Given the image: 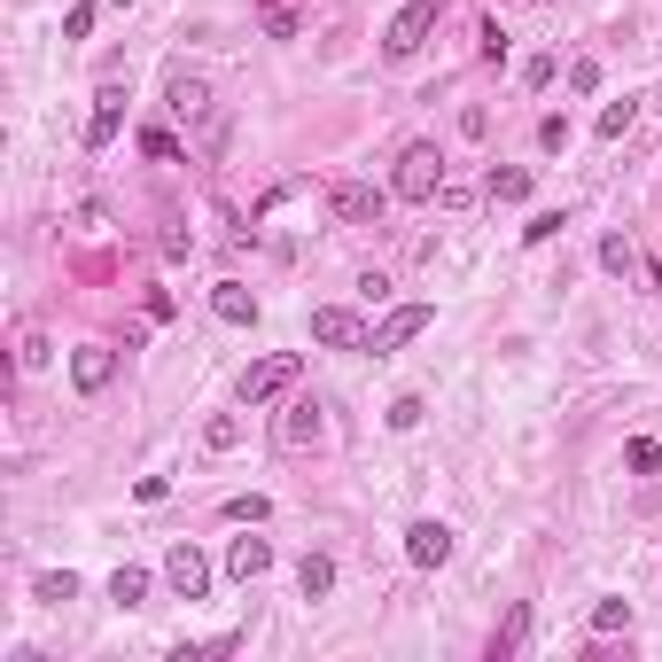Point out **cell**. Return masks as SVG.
Returning <instances> with one entry per match:
<instances>
[{"label":"cell","instance_id":"1","mask_svg":"<svg viewBox=\"0 0 662 662\" xmlns=\"http://www.w3.org/2000/svg\"><path fill=\"white\" fill-rule=\"evenodd\" d=\"M397 195H405V203H429V195H445V156H437L429 141H413V148L397 156Z\"/></svg>","mask_w":662,"mask_h":662},{"label":"cell","instance_id":"2","mask_svg":"<svg viewBox=\"0 0 662 662\" xmlns=\"http://www.w3.org/2000/svg\"><path fill=\"white\" fill-rule=\"evenodd\" d=\"M429 32H437V0H405V9L390 16V32H382V47L405 63V55H422V47H429Z\"/></svg>","mask_w":662,"mask_h":662},{"label":"cell","instance_id":"3","mask_svg":"<svg viewBox=\"0 0 662 662\" xmlns=\"http://www.w3.org/2000/svg\"><path fill=\"white\" fill-rule=\"evenodd\" d=\"M312 344H327V351H367L374 327H367L359 312H344V304H319V312H312Z\"/></svg>","mask_w":662,"mask_h":662},{"label":"cell","instance_id":"4","mask_svg":"<svg viewBox=\"0 0 662 662\" xmlns=\"http://www.w3.org/2000/svg\"><path fill=\"white\" fill-rule=\"evenodd\" d=\"M296 374H304V359H296V351H273V359H258L250 374H242V405H266V397H281Z\"/></svg>","mask_w":662,"mask_h":662},{"label":"cell","instance_id":"5","mask_svg":"<svg viewBox=\"0 0 662 662\" xmlns=\"http://www.w3.org/2000/svg\"><path fill=\"white\" fill-rule=\"evenodd\" d=\"M164 585H172L180 601H203V593H211V561H203V553L180 538L172 553H164Z\"/></svg>","mask_w":662,"mask_h":662},{"label":"cell","instance_id":"6","mask_svg":"<svg viewBox=\"0 0 662 662\" xmlns=\"http://www.w3.org/2000/svg\"><path fill=\"white\" fill-rule=\"evenodd\" d=\"M429 319H437L429 304H397V312H390V319L374 327V344H367V351H374V359H390V351H405V344H413V336H422V327H429Z\"/></svg>","mask_w":662,"mask_h":662},{"label":"cell","instance_id":"7","mask_svg":"<svg viewBox=\"0 0 662 662\" xmlns=\"http://www.w3.org/2000/svg\"><path fill=\"white\" fill-rule=\"evenodd\" d=\"M70 382L87 390V397L110 390V382H117V351H110V344H78V351H70Z\"/></svg>","mask_w":662,"mask_h":662},{"label":"cell","instance_id":"8","mask_svg":"<svg viewBox=\"0 0 662 662\" xmlns=\"http://www.w3.org/2000/svg\"><path fill=\"white\" fill-rule=\"evenodd\" d=\"M405 561H413V569H445V561H452V530H445V523H413V530H405Z\"/></svg>","mask_w":662,"mask_h":662},{"label":"cell","instance_id":"9","mask_svg":"<svg viewBox=\"0 0 662 662\" xmlns=\"http://www.w3.org/2000/svg\"><path fill=\"white\" fill-rule=\"evenodd\" d=\"M327 211H336L344 226H374V218H382V195H374L367 180H344L336 195H327Z\"/></svg>","mask_w":662,"mask_h":662},{"label":"cell","instance_id":"10","mask_svg":"<svg viewBox=\"0 0 662 662\" xmlns=\"http://www.w3.org/2000/svg\"><path fill=\"white\" fill-rule=\"evenodd\" d=\"M117 125H125V87L110 78V87L94 94V117H87V148H110V141H117Z\"/></svg>","mask_w":662,"mask_h":662},{"label":"cell","instance_id":"11","mask_svg":"<svg viewBox=\"0 0 662 662\" xmlns=\"http://www.w3.org/2000/svg\"><path fill=\"white\" fill-rule=\"evenodd\" d=\"M266 569H273V546L266 538H234L226 546V576H234V585H258Z\"/></svg>","mask_w":662,"mask_h":662},{"label":"cell","instance_id":"12","mask_svg":"<svg viewBox=\"0 0 662 662\" xmlns=\"http://www.w3.org/2000/svg\"><path fill=\"white\" fill-rule=\"evenodd\" d=\"M211 312H218L226 327H250V319H258V296L242 289V281H218V289H211Z\"/></svg>","mask_w":662,"mask_h":662},{"label":"cell","instance_id":"13","mask_svg":"<svg viewBox=\"0 0 662 662\" xmlns=\"http://www.w3.org/2000/svg\"><path fill=\"white\" fill-rule=\"evenodd\" d=\"M273 437H281L289 452H304V445L319 437V405H312V397H296V405L281 413V429H273Z\"/></svg>","mask_w":662,"mask_h":662},{"label":"cell","instance_id":"14","mask_svg":"<svg viewBox=\"0 0 662 662\" xmlns=\"http://www.w3.org/2000/svg\"><path fill=\"white\" fill-rule=\"evenodd\" d=\"M164 102H172L180 117H203V110H211V87H203L195 70H172V87H164Z\"/></svg>","mask_w":662,"mask_h":662},{"label":"cell","instance_id":"15","mask_svg":"<svg viewBox=\"0 0 662 662\" xmlns=\"http://www.w3.org/2000/svg\"><path fill=\"white\" fill-rule=\"evenodd\" d=\"M296 593H304V601H327V593H336V561H327V553H304V561H296Z\"/></svg>","mask_w":662,"mask_h":662},{"label":"cell","instance_id":"16","mask_svg":"<svg viewBox=\"0 0 662 662\" xmlns=\"http://www.w3.org/2000/svg\"><path fill=\"white\" fill-rule=\"evenodd\" d=\"M483 195H491V203H523V195H530V172H523V164H507V172H500V164H491Z\"/></svg>","mask_w":662,"mask_h":662},{"label":"cell","instance_id":"17","mask_svg":"<svg viewBox=\"0 0 662 662\" xmlns=\"http://www.w3.org/2000/svg\"><path fill=\"white\" fill-rule=\"evenodd\" d=\"M523 647H530V601H515V616H507V631H500V639H491V654L507 662V654H523Z\"/></svg>","mask_w":662,"mask_h":662},{"label":"cell","instance_id":"18","mask_svg":"<svg viewBox=\"0 0 662 662\" xmlns=\"http://www.w3.org/2000/svg\"><path fill=\"white\" fill-rule=\"evenodd\" d=\"M110 601H117V608H141V601H148V569H117V576H110Z\"/></svg>","mask_w":662,"mask_h":662},{"label":"cell","instance_id":"19","mask_svg":"<svg viewBox=\"0 0 662 662\" xmlns=\"http://www.w3.org/2000/svg\"><path fill=\"white\" fill-rule=\"evenodd\" d=\"M601 266H608L616 281H631V273H639V250H631L624 234H608V242H601Z\"/></svg>","mask_w":662,"mask_h":662},{"label":"cell","instance_id":"20","mask_svg":"<svg viewBox=\"0 0 662 662\" xmlns=\"http://www.w3.org/2000/svg\"><path fill=\"white\" fill-rule=\"evenodd\" d=\"M32 593H40L47 608H63V601H78V576H70V569H47V576H40Z\"/></svg>","mask_w":662,"mask_h":662},{"label":"cell","instance_id":"21","mask_svg":"<svg viewBox=\"0 0 662 662\" xmlns=\"http://www.w3.org/2000/svg\"><path fill=\"white\" fill-rule=\"evenodd\" d=\"M593 631H631V601H593Z\"/></svg>","mask_w":662,"mask_h":662},{"label":"cell","instance_id":"22","mask_svg":"<svg viewBox=\"0 0 662 662\" xmlns=\"http://www.w3.org/2000/svg\"><path fill=\"white\" fill-rule=\"evenodd\" d=\"M203 445H211V452H234V445H242V422H234V413H218V422H203Z\"/></svg>","mask_w":662,"mask_h":662},{"label":"cell","instance_id":"23","mask_svg":"<svg viewBox=\"0 0 662 662\" xmlns=\"http://www.w3.org/2000/svg\"><path fill=\"white\" fill-rule=\"evenodd\" d=\"M631 117H639L631 102H608V110H601V141H624V133H631Z\"/></svg>","mask_w":662,"mask_h":662},{"label":"cell","instance_id":"24","mask_svg":"<svg viewBox=\"0 0 662 662\" xmlns=\"http://www.w3.org/2000/svg\"><path fill=\"white\" fill-rule=\"evenodd\" d=\"M624 460H631L639 475H654V468H662V445H654V437H631V452H624Z\"/></svg>","mask_w":662,"mask_h":662},{"label":"cell","instance_id":"25","mask_svg":"<svg viewBox=\"0 0 662 662\" xmlns=\"http://www.w3.org/2000/svg\"><path fill=\"white\" fill-rule=\"evenodd\" d=\"M561 226H569V218H561V211H538V218H530V226H523V242H553V234H561Z\"/></svg>","mask_w":662,"mask_h":662},{"label":"cell","instance_id":"26","mask_svg":"<svg viewBox=\"0 0 662 662\" xmlns=\"http://www.w3.org/2000/svg\"><path fill=\"white\" fill-rule=\"evenodd\" d=\"M141 148H148V156H156V164H172V156H180V141H172V133H156V125H148V133H141Z\"/></svg>","mask_w":662,"mask_h":662},{"label":"cell","instance_id":"27","mask_svg":"<svg viewBox=\"0 0 662 662\" xmlns=\"http://www.w3.org/2000/svg\"><path fill=\"white\" fill-rule=\"evenodd\" d=\"M523 87H553V55H530L523 63Z\"/></svg>","mask_w":662,"mask_h":662},{"label":"cell","instance_id":"28","mask_svg":"<svg viewBox=\"0 0 662 662\" xmlns=\"http://www.w3.org/2000/svg\"><path fill=\"white\" fill-rule=\"evenodd\" d=\"M226 515L234 523H266V500H258V491H250V500H226Z\"/></svg>","mask_w":662,"mask_h":662},{"label":"cell","instance_id":"29","mask_svg":"<svg viewBox=\"0 0 662 662\" xmlns=\"http://www.w3.org/2000/svg\"><path fill=\"white\" fill-rule=\"evenodd\" d=\"M110 9H133V0H110Z\"/></svg>","mask_w":662,"mask_h":662}]
</instances>
